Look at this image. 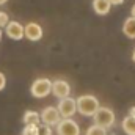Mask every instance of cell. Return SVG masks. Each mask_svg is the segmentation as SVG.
<instances>
[{
  "instance_id": "obj_12",
  "label": "cell",
  "mask_w": 135,
  "mask_h": 135,
  "mask_svg": "<svg viewBox=\"0 0 135 135\" xmlns=\"http://www.w3.org/2000/svg\"><path fill=\"white\" fill-rule=\"evenodd\" d=\"M121 127H123V131H124L126 135H135V116L127 115V116L123 119Z\"/></svg>"
},
{
  "instance_id": "obj_2",
  "label": "cell",
  "mask_w": 135,
  "mask_h": 135,
  "mask_svg": "<svg viewBox=\"0 0 135 135\" xmlns=\"http://www.w3.org/2000/svg\"><path fill=\"white\" fill-rule=\"evenodd\" d=\"M30 93H32V96L36 98V99L47 98L52 93V80H49L46 77L36 79L33 83H32V86H30Z\"/></svg>"
},
{
  "instance_id": "obj_9",
  "label": "cell",
  "mask_w": 135,
  "mask_h": 135,
  "mask_svg": "<svg viewBox=\"0 0 135 135\" xmlns=\"http://www.w3.org/2000/svg\"><path fill=\"white\" fill-rule=\"evenodd\" d=\"M42 33V27L38 22H28L27 25H24V38H27L28 41H39Z\"/></svg>"
},
{
  "instance_id": "obj_21",
  "label": "cell",
  "mask_w": 135,
  "mask_h": 135,
  "mask_svg": "<svg viewBox=\"0 0 135 135\" xmlns=\"http://www.w3.org/2000/svg\"><path fill=\"white\" fill-rule=\"evenodd\" d=\"M131 14H132V16H134V17H135V5H134V6H132V9H131Z\"/></svg>"
},
{
  "instance_id": "obj_14",
  "label": "cell",
  "mask_w": 135,
  "mask_h": 135,
  "mask_svg": "<svg viewBox=\"0 0 135 135\" xmlns=\"http://www.w3.org/2000/svg\"><path fill=\"white\" fill-rule=\"evenodd\" d=\"M85 135H108V134H107V129L93 124V126H90V127L86 129V134Z\"/></svg>"
},
{
  "instance_id": "obj_4",
  "label": "cell",
  "mask_w": 135,
  "mask_h": 135,
  "mask_svg": "<svg viewBox=\"0 0 135 135\" xmlns=\"http://www.w3.org/2000/svg\"><path fill=\"white\" fill-rule=\"evenodd\" d=\"M58 135H80V126L72 118H61L57 124Z\"/></svg>"
},
{
  "instance_id": "obj_8",
  "label": "cell",
  "mask_w": 135,
  "mask_h": 135,
  "mask_svg": "<svg viewBox=\"0 0 135 135\" xmlns=\"http://www.w3.org/2000/svg\"><path fill=\"white\" fill-rule=\"evenodd\" d=\"M5 35L9 38V39H14V41H19L24 38V25L17 21H9L5 27Z\"/></svg>"
},
{
  "instance_id": "obj_18",
  "label": "cell",
  "mask_w": 135,
  "mask_h": 135,
  "mask_svg": "<svg viewBox=\"0 0 135 135\" xmlns=\"http://www.w3.org/2000/svg\"><path fill=\"white\" fill-rule=\"evenodd\" d=\"M5 86H6V77L3 72H0V91H3Z\"/></svg>"
},
{
  "instance_id": "obj_3",
  "label": "cell",
  "mask_w": 135,
  "mask_h": 135,
  "mask_svg": "<svg viewBox=\"0 0 135 135\" xmlns=\"http://www.w3.org/2000/svg\"><path fill=\"white\" fill-rule=\"evenodd\" d=\"M93 119H94V124L96 126H101L104 129H108L115 124V113L112 108L108 107H99V110L93 115Z\"/></svg>"
},
{
  "instance_id": "obj_22",
  "label": "cell",
  "mask_w": 135,
  "mask_h": 135,
  "mask_svg": "<svg viewBox=\"0 0 135 135\" xmlns=\"http://www.w3.org/2000/svg\"><path fill=\"white\" fill-rule=\"evenodd\" d=\"M132 61L135 63V49H134V54H132Z\"/></svg>"
},
{
  "instance_id": "obj_24",
  "label": "cell",
  "mask_w": 135,
  "mask_h": 135,
  "mask_svg": "<svg viewBox=\"0 0 135 135\" xmlns=\"http://www.w3.org/2000/svg\"><path fill=\"white\" fill-rule=\"evenodd\" d=\"M2 36H3V32H2V28H0V41H2Z\"/></svg>"
},
{
  "instance_id": "obj_19",
  "label": "cell",
  "mask_w": 135,
  "mask_h": 135,
  "mask_svg": "<svg viewBox=\"0 0 135 135\" xmlns=\"http://www.w3.org/2000/svg\"><path fill=\"white\" fill-rule=\"evenodd\" d=\"M110 3H112V6L115 5V6H118V5H123L124 3V0H110Z\"/></svg>"
},
{
  "instance_id": "obj_5",
  "label": "cell",
  "mask_w": 135,
  "mask_h": 135,
  "mask_svg": "<svg viewBox=\"0 0 135 135\" xmlns=\"http://www.w3.org/2000/svg\"><path fill=\"white\" fill-rule=\"evenodd\" d=\"M39 116H41V123L42 124H47V126H57L58 123H60V119H61V115H60V112H58V108L57 107H52V105H49V107H44L42 108V112L39 113Z\"/></svg>"
},
{
  "instance_id": "obj_10",
  "label": "cell",
  "mask_w": 135,
  "mask_h": 135,
  "mask_svg": "<svg viewBox=\"0 0 135 135\" xmlns=\"http://www.w3.org/2000/svg\"><path fill=\"white\" fill-rule=\"evenodd\" d=\"M110 8H112V3L110 0H93V9L96 14L99 16H105L110 13Z\"/></svg>"
},
{
  "instance_id": "obj_7",
  "label": "cell",
  "mask_w": 135,
  "mask_h": 135,
  "mask_svg": "<svg viewBox=\"0 0 135 135\" xmlns=\"http://www.w3.org/2000/svg\"><path fill=\"white\" fill-rule=\"evenodd\" d=\"M52 94L57 99H65L71 94V85L63 79H57L52 82Z\"/></svg>"
},
{
  "instance_id": "obj_16",
  "label": "cell",
  "mask_w": 135,
  "mask_h": 135,
  "mask_svg": "<svg viewBox=\"0 0 135 135\" xmlns=\"http://www.w3.org/2000/svg\"><path fill=\"white\" fill-rule=\"evenodd\" d=\"M8 22H9V16H8V13L0 11V28H5Z\"/></svg>"
},
{
  "instance_id": "obj_11",
  "label": "cell",
  "mask_w": 135,
  "mask_h": 135,
  "mask_svg": "<svg viewBox=\"0 0 135 135\" xmlns=\"http://www.w3.org/2000/svg\"><path fill=\"white\" fill-rule=\"evenodd\" d=\"M123 33L126 35L127 38H131V39H135V17L134 16H131V17H127L124 21V24H123Z\"/></svg>"
},
{
  "instance_id": "obj_13",
  "label": "cell",
  "mask_w": 135,
  "mask_h": 135,
  "mask_svg": "<svg viewBox=\"0 0 135 135\" xmlns=\"http://www.w3.org/2000/svg\"><path fill=\"white\" fill-rule=\"evenodd\" d=\"M22 121H24V124H39V123H41V116H39V113L35 112V110H27V112L24 113Z\"/></svg>"
},
{
  "instance_id": "obj_15",
  "label": "cell",
  "mask_w": 135,
  "mask_h": 135,
  "mask_svg": "<svg viewBox=\"0 0 135 135\" xmlns=\"http://www.w3.org/2000/svg\"><path fill=\"white\" fill-rule=\"evenodd\" d=\"M39 134V124H25L22 135H38Z\"/></svg>"
},
{
  "instance_id": "obj_6",
  "label": "cell",
  "mask_w": 135,
  "mask_h": 135,
  "mask_svg": "<svg viewBox=\"0 0 135 135\" xmlns=\"http://www.w3.org/2000/svg\"><path fill=\"white\" fill-rule=\"evenodd\" d=\"M61 118H72L74 113L77 112V102L74 98H65V99H60L58 101V105H57Z\"/></svg>"
},
{
  "instance_id": "obj_23",
  "label": "cell",
  "mask_w": 135,
  "mask_h": 135,
  "mask_svg": "<svg viewBox=\"0 0 135 135\" xmlns=\"http://www.w3.org/2000/svg\"><path fill=\"white\" fill-rule=\"evenodd\" d=\"M6 2H8V0H0V5H5Z\"/></svg>"
},
{
  "instance_id": "obj_1",
  "label": "cell",
  "mask_w": 135,
  "mask_h": 135,
  "mask_svg": "<svg viewBox=\"0 0 135 135\" xmlns=\"http://www.w3.org/2000/svg\"><path fill=\"white\" fill-rule=\"evenodd\" d=\"M75 102H77V112L83 116H93L101 107L98 98L93 94H82L75 99Z\"/></svg>"
},
{
  "instance_id": "obj_20",
  "label": "cell",
  "mask_w": 135,
  "mask_h": 135,
  "mask_svg": "<svg viewBox=\"0 0 135 135\" xmlns=\"http://www.w3.org/2000/svg\"><path fill=\"white\" fill-rule=\"evenodd\" d=\"M129 115H132V116H135V105H134V107H131V108H129Z\"/></svg>"
},
{
  "instance_id": "obj_17",
  "label": "cell",
  "mask_w": 135,
  "mask_h": 135,
  "mask_svg": "<svg viewBox=\"0 0 135 135\" xmlns=\"http://www.w3.org/2000/svg\"><path fill=\"white\" fill-rule=\"evenodd\" d=\"M38 135H52V127L47 126V124H42L39 126V134Z\"/></svg>"
}]
</instances>
